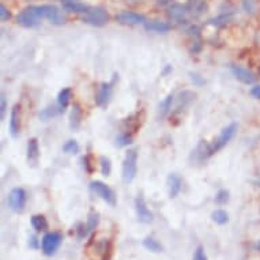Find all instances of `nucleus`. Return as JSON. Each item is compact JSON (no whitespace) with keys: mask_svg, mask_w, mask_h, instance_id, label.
<instances>
[{"mask_svg":"<svg viewBox=\"0 0 260 260\" xmlns=\"http://www.w3.org/2000/svg\"><path fill=\"white\" fill-rule=\"evenodd\" d=\"M43 18H45L43 6H29L18 14L17 22L23 27L31 29V27L39 26Z\"/></svg>","mask_w":260,"mask_h":260,"instance_id":"obj_1","label":"nucleus"},{"mask_svg":"<svg viewBox=\"0 0 260 260\" xmlns=\"http://www.w3.org/2000/svg\"><path fill=\"white\" fill-rule=\"evenodd\" d=\"M123 181L131 183L138 173V150L129 149L123 161Z\"/></svg>","mask_w":260,"mask_h":260,"instance_id":"obj_2","label":"nucleus"},{"mask_svg":"<svg viewBox=\"0 0 260 260\" xmlns=\"http://www.w3.org/2000/svg\"><path fill=\"white\" fill-rule=\"evenodd\" d=\"M63 243V235L59 232L45 233L41 239V251L45 256H53Z\"/></svg>","mask_w":260,"mask_h":260,"instance_id":"obj_3","label":"nucleus"},{"mask_svg":"<svg viewBox=\"0 0 260 260\" xmlns=\"http://www.w3.org/2000/svg\"><path fill=\"white\" fill-rule=\"evenodd\" d=\"M82 21L90 26L101 27V26H105L109 22V14L103 7H93V9H90L87 13L82 15Z\"/></svg>","mask_w":260,"mask_h":260,"instance_id":"obj_4","label":"nucleus"},{"mask_svg":"<svg viewBox=\"0 0 260 260\" xmlns=\"http://www.w3.org/2000/svg\"><path fill=\"white\" fill-rule=\"evenodd\" d=\"M90 189L103 199L104 202H107L108 205H111L112 207H115L117 205V198H116L115 191L112 189L111 187H108L107 184H104L103 181H99V180H95V181H91L90 184Z\"/></svg>","mask_w":260,"mask_h":260,"instance_id":"obj_5","label":"nucleus"},{"mask_svg":"<svg viewBox=\"0 0 260 260\" xmlns=\"http://www.w3.org/2000/svg\"><path fill=\"white\" fill-rule=\"evenodd\" d=\"M237 129H239V124L237 123H232L229 124L228 127H225L221 131V134L218 135V138L215 141L211 143V147H213V153H218V151H221L223 147H225L229 142L233 139V137L237 133Z\"/></svg>","mask_w":260,"mask_h":260,"instance_id":"obj_6","label":"nucleus"},{"mask_svg":"<svg viewBox=\"0 0 260 260\" xmlns=\"http://www.w3.org/2000/svg\"><path fill=\"white\" fill-rule=\"evenodd\" d=\"M26 191L23 188H14L11 189L7 197V203H9L10 210H13L14 213H22L26 207Z\"/></svg>","mask_w":260,"mask_h":260,"instance_id":"obj_7","label":"nucleus"},{"mask_svg":"<svg viewBox=\"0 0 260 260\" xmlns=\"http://www.w3.org/2000/svg\"><path fill=\"white\" fill-rule=\"evenodd\" d=\"M213 147L211 143L206 141H201L198 143L195 149L192 150L191 155H189V161L192 164H205L210 157H213Z\"/></svg>","mask_w":260,"mask_h":260,"instance_id":"obj_8","label":"nucleus"},{"mask_svg":"<svg viewBox=\"0 0 260 260\" xmlns=\"http://www.w3.org/2000/svg\"><path fill=\"white\" fill-rule=\"evenodd\" d=\"M116 22H119L121 25H128V26H134V25H145L146 17L142 15V14L133 13V11H123V13L117 14L115 17Z\"/></svg>","mask_w":260,"mask_h":260,"instance_id":"obj_9","label":"nucleus"},{"mask_svg":"<svg viewBox=\"0 0 260 260\" xmlns=\"http://www.w3.org/2000/svg\"><path fill=\"white\" fill-rule=\"evenodd\" d=\"M135 211H137L138 221L142 222V223H150L153 222V213L150 211L147 205H146L145 198L139 195V197L135 199Z\"/></svg>","mask_w":260,"mask_h":260,"instance_id":"obj_10","label":"nucleus"},{"mask_svg":"<svg viewBox=\"0 0 260 260\" xmlns=\"http://www.w3.org/2000/svg\"><path fill=\"white\" fill-rule=\"evenodd\" d=\"M43 9L44 17L51 22L52 25H63L66 22V17H64L63 11L59 7H56L53 5H43Z\"/></svg>","mask_w":260,"mask_h":260,"instance_id":"obj_11","label":"nucleus"},{"mask_svg":"<svg viewBox=\"0 0 260 260\" xmlns=\"http://www.w3.org/2000/svg\"><path fill=\"white\" fill-rule=\"evenodd\" d=\"M232 74L235 75V78L237 81H240L244 85H252L253 82L256 81L255 74L249 71L248 69L243 67V66H236V64H232L231 66Z\"/></svg>","mask_w":260,"mask_h":260,"instance_id":"obj_12","label":"nucleus"},{"mask_svg":"<svg viewBox=\"0 0 260 260\" xmlns=\"http://www.w3.org/2000/svg\"><path fill=\"white\" fill-rule=\"evenodd\" d=\"M112 89H113V82H104L99 86L97 93H95V104L99 107H105L112 97Z\"/></svg>","mask_w":260,"mask_h":260,"instance_id":"obj_13","label":"nucleus"},{"mask_svg":"<svg viewBox=\"0 0 260 260\" xmlns=\"http://www.w3.org/2000/svg\"><path fill=\"white\" fill-rule=\"evenodd\" d=\"M168 18L171 19L172 22H175V23H184L185 22V18L188 15L187 7L183 5H179V3H176V5H172L169 9H168Z\"/></svg>","mask_w":260,"mask_h":260,"instance_id":"obj_14","label":"nucleus"},{"mask_svg":"<svg viewBox=\"0 0 260 260\" xmlns=\"http://www.w3.org/2000/svg\"><path fill=\"white\" fill-rule=\"evenodd\" d=\"M185 7H187L188 14L193 18L202 17L209 10V6H207L205 0H188Z\"/></svg>","mask_w":260,"mask_h":260,"instance_id":"obj_15","label":"nucleus"},{"mask_svg":"<svg viewBox=\"0 0 260 260\" xmlns=\"http://www.w3.org/2000/svg\"><path fill=\"white\" fill-rule=\"evenodd\" d=\"M193 100H195V93H192L189 90H184V91H181V93L179 94L177 103H176L173 115H179V113H181L185 108L191 105Z\"/></svg>","mask_w":260,"mask_h":260,"instance_id":"obj_16","label":"nucleus"},{"mask_svg":"<svg viewBox=\"0 0 260 260\" xmlns=\"http://www.w3.org/2000/svg\"><path fill=\"white\" fill-rule=\"evenodd\" d=\"M61 6L64 11L67 13L86 14L90 10L89 6L85 5L81 0H61Z\"/></svg>","mask_w":260,"mask_h":260,"instance_id":"obj_17","label":"nucleus"},{"mask_svg":"<svg viewBox=\"0 0 260 260\" xmlns=\"http://www.w3.org/2000/svg\"><path fill=\"white\" fill-rule=\"evenodd\" d=\"M10 134L11 137L17 138L21 131V116H19V105H14L10 113Z\"/></svg>","mask_w":260,"mask_h":260,"instance_id":"obj_18","label":"nucleus"},{"mask_svg":"<svg viewBox=\"0 0 260 260\" xmlns=\"http://www.w3.org/2000/svg\"><path fill=\"white\" fill-rule=\"evenodd\" d=\"M167 184L168 191H169V197L171 198L177 197L180 191H181V188H183V180H181V177L177 173H171V175L168 176Z\"/></svg>","mask_w":260,"mask_h":260,"instance_id":"obj_19","label":"nucleus"},{"mask_svg":"<svg viewBox=\"0 0 260 260\" xmlns=\"http://www.w3.org/2000/svg\"><path fill=\"white\" fill-rule=\"evenodd\" d=\"M40 159V147L39 141L36 138H31L27 143V162L31 167H36Z\"/></svg>","mask_w":260,"mask_h":260,"instance_id":"obj_20","label":"nucleus"},{"mask_svg":"<svg viewBox=\"0 0 260 260\" xmlns=\"http://www.w3.org/2000/svg\"><path fill=\"white\" fill-rule=\"evenodd\" d=\"M82 124V109L79 104H74L73 109L70 112V128L77 131Z\"/></svg>","mask_w":260,"mask_h":260,"instance_id":"obj_21","label":"nucleus"},{"mask_svg":"<svg viewBox=\"0 0 260 260\" xmlns=\"http://www.w3.org/2000/svg\"><path fill=\"white\" fill-rule=\"evenodd\" d=\"M145 29L147 31H154V33H168L172 29V26L169 23H167V22L154 19V21L146 22Z\"/></svg>","mask_w":260,"mask_h":260,"instance_id":"obj_22","label":"nucleus"},{"mask_svg":"<svg viewBox=\"0 0 260 260\" xmlns=\"http://www.w3.org/2000/svg\"><path fill=\"white\" fill-rule=\"evenodd\" d=\"M173 100H175L173 94H168L167 97L159 103V107H158V117H159V119H165V117L169 115V112L172 111Z\"/></svg>","mask_w":260,"mask_h":260,"instance_id":"obj_23","label":"nucleus"},{"mask_svg":"<svg viewBox=\"0 0 260 260\" xmlns=\"http://www.w3.org/2000/svg\"><path fill=\"white\" fill-rule=\"evenodd\" d=\"M60 112H63V109L59 107V105H49V107L44 108L43 111L39 113L40 120H43V121H48V120H51L52 117H55L60 113Z\"/></svg>","mask_w":260,"mask_h":260,"instance_id":"obj_24","label":"nucleus"},{"mask_svg":"<svg viewBox=\"0 0 260 260\" xmlns=\"http://www.w3.org/2000/svg\"><path fill=\"white\" fill-rule=\"evenodd\" d=\"M31 226L36 232H45L48 229V221L47 218L41 215V214H36L31 217Z\"/></svg>","mask_w":260,"mask_h":260,"instance_id":"obj_25","label":"nucleus"},{"mask_svg":"<svg viewBox=\"0 0 260 260\" xmlns=\"http://www.w3.org/2000/svg\"><path fill=\"white\" fill-rule=\"evenodd\" d=\"M71 97H73V91L70 87H66V89L60 90L59 95H57V105H59L61 109H66L69 107L70 101H71Z\"/></svg>","mask_w":260,"mask_h":260,"instance_id":"obj_26","label":"nucleus"},{"mask_svg":"<svg viewBox=\"0 0 260 260\" xmlns=\"http://www.w3.org/2000/svg\"><path fill=\"white\" fill-rule=\"evenodd\" d=\"M143 247L146 248V249H149L150 252H154V253H159V252H162V245L161 243H158L157 240L153 239V237H146L145 240H143Z\"/></svg>","mask_w":260,"mask_h":260,"instance_id":"obj_27","label":"nucleus"},{"mask_svg":"<svg viewBox=\"0 0 260 260\" xmlns=\"http://www.w3.org/2000/svg\"><path fill=\"white\" fill-rule=\"evenodd\" d=\"M211 218H213V221L215 222V223H218V225H225V223L229 222V214L222 209H218L215 210V211H213Z\"/></svg>","mask_w":260,"mask_h":260,"instance_id":"obj_28","label":"nucleus"},{"mask_svg":"<svg viewBox=\"0 0 260 260\" xmlns=\"http://www.w3.org/2000/svg\"><path fill=\"white\" fill-rule=\"evenodd\" d=\"M232 15H233V13H232V11H226V13L221 14V15H218L217 18H214V19H210L209 23L213 26H223V25H226L228 22L231 21Z\"/></svg>","mask_w":260,"mask_h":260,"instance_id":"obj_29","label":"nucleus"},{"mask_svg":"<svg viewBox=\"0 0 260 260\" xmlns=\"http://www.w3.org/2000/svg\"><path fill=\"white\" fill-rule=\"evenodd\" d=\"M79 150H81V147L78 145V142L74 141V139L67 141L63 146V151L67 154V155H75V154L79 153Z\"/></svg>","mask_w":260,"mask_h":260,"instance_id":"obj_30","label":"nucleus"},{"mask_svg":"<svg viewBox=\"0 0 260 260\" xmlns=\"http://www.w3.org/2000/svg\"><path fill=\"white\" fill-rule=\"evenodd\" d=\"M100 171L103 176H111L112 173V164L111 159L108 157H100Z\"/></svg>","mask_w":260,"mask_h":260,"instance_id":"obj_31","label":"nucleus"},{"mask_svg":"<svg viewBox=\"0 0 260 260\" xmlns=\"http://www.w3.org/2000/svg\"><path fill=\"white\" fill-rule=\"evenodd\" d=\"M99 222H100V214L97 213V211H94V210H91L89 213V217H87V229H89V233L91 231H94L97 226H99Z\"/></svg>","mask_w":260,"mask_h":260,"instance_id":"obj_32","label":"nucleus"},{"mask_svg":"<svg viewBox=\"0 0 260 260\" xmlns=\"http://www.w3.org/2000/svg\"><path fill=\"white\" fill-rule=\"evenodd\" d=\"M133 143V137L128 133L120 134L119 137L116 138V146L117 147H125V146L131 145Z\"/></svg>","mask_w":260,"mask_h":260,"instance_id":"obj_33","label":"nucleus"},{"mask_svg":"<svg viewBox=\"0 0 260 260\" xmlns=\"http://www.w3.org/2000/svg\"><path fill=\"white\" fill-rule=\"evenodd\" d=\"M257 0H243V9L248 15H253L256 13Z\"/></svg>","mask_w":260,"mask_h":260,"instance_id":"obj_34","label":"nucleus"},{"mask_svg":"<svg viewBox=\"0 0 260 260\" xmlns=\"http://www.w3.org/2000/svg\"><path fill=\"white\" fill-rule=\"evenodd\" d=\"M215 202L218 205H226L229 202V191H226V189L218 191V193L215 195Z\"/></svg>","mask_w":260,"mask_h":260,"instance_id":"obj_35","label":"nucleus"},{"mask_svg":"<svg viewBox=\"0 0 260 260\" xmlns=\"http://www.w3.org/2000/svg\"><path fill=\"white\" fill-rule=\"evenodd\" d=\"M6 111H7V100H6V94H0V119L3 120L6 116Z\"/></svg>","mask_w":260,"mask_h":260,"instance_id":"obj_36","label":"nucleus"},{"mask_svg":"<svg viewBox=\"0 0 260 260\" xmlns=\"http://www.w3.org/2000/svg\"><path fill=\"white\" fill-rule=\"evenodd\" d=\"M10 18H11L10 10L7 9L3 3H2V5H0V19H2V22H6V21H9Z\"/></svg>","mask_w":260,"mask_h":260,"instance_id":"obj_37","label":"nucleus"},{"mask_svg":"<svg viewBox=\"0 0 260 260\" xmlns=\"http://www.w3.org/2000/svg\"><path fill=\"white\" fill-rule=\"evenodd\" d=\"M77 235L79 239H83V237H86V236L89 235L87 225H85V223H79V225L77 226Z\"/></svg>","mask_w":260,"mask_h":260,"instance_id":"obj_38","label":"nucleus"},{"mask_svg":"<svg viewBox=\"0 0 260 260\" xmlns=\"http://www.w3.org/2000/svg\"><path fill=\"white\" fill-rule=\"evenodd\" d=\"M193 260H207V256H206L205 249L202 247H198L195 253H193Z\"/></svg>","mask_w":260,"mask_h":260,"instance_id":"obj_39","label":"nucleus"},{"mask_svg":"<svg viewBox=\"0 0 260 260\" xmlns=\"http://www.w3.org/2000/svg\"><path fill=\"white\" fill-rule=\"evenodd\" d=\"M191 77H192V82H195L198 86H201L205 83V81H203V79H202V78L199 77L198 74H191Z\"/></svg>","mask_w":260,"mask_h":260,"instance_id":"obj_40","label":"nucleus"},{"mask_svg":"<svg viewBox=\"0 0 260 260\" xmlns=\"http://www.w3.org/2000/svg\"><path fill=\"white\" fill-rule=\"evenodd\" d=\"M251 94L255 97V99L260 100V86H255V87H252Z\"/></svg>","mask_w":260,"mask_h":260,"instance_id":"obj_41","label":"nucleus"},{"mask_svg":"<svg viewBox=\"0 0 260 260\" xmlns=\"http://www.w3.org/2000/svg\"><path fill=\"white\" fill-rule=\"evenodd\" d=\"M125 3H128V5H134V6H137V5H142V3H145L146 0H124Z\"/></svg>","mask_w":260,"mask_h":260,"instance_id":"obj_42","label":"nucleus"},{"mask_svg":"<svg viewBox=\"0 0 260 260\" xmlns=\"http://www.w3.org/2000/svg\"><path fill=\"white\" fill-rule=\"evenodd\" d=\"M172 0H157V5L161 6V7H165V6L171 5Z\"/></svg>","mask_w":260,"mask_h":260,"instance_id":"obj_43","label":"nucleus"},{"mask_svg":"<svg viewBox=\"0 0 260 260\" xmlns=\"http://www.w3.org/2000/svg\"><path fill=\"white\" fill-rule=\"evenodd\" d=\"M29 240H30V241H29L30 245H31L33 248H37V239H36L35 236H31Z\"/></svg>","mask_w":260,"mask_h":260,"instance_id":"obj_44","label":"nucleus"},{"mask_svg":"<svg viewBox=\"0 0 260 260\" xmlns=\"http://www.w3.org/2000/svg\"><path fill=\"white\" fill-rule=\"evenodd\" d=\"M253 249H255V251H260V241L259 243L253 244Z\"/></svg>","mask_w":260,"mask_h":260,"instance_id":"obj_45","label":"nucleus"},{"mask_svg":"<svg viewBox=\"0 0 260 260\" xmlns=\"http://www.w3.org/2000/svg\"><path fill=\"white\" fill-rule=\"evenodd\" d=\"M171 70H172L171 66H167V67H165V70H164V75H165V74L169 73V71H171Z\"/></svg>","mask_w":260,"mask_h":260,"instance_id":"obj_46","label":"nucleus"}]
</instances>
